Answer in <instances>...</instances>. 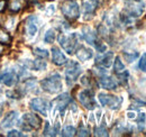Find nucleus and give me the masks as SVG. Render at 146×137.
<instances>
[{"instance_id":"nucleus-26","label":"nucleus","mask_w":146,"mask_h":137,"mask_svg":"<svg viewBox=\"0 0 146 137\" xmlns=\"http://www.w3.org/2000/svg\"><path fill=\"white\" fill-rule=\"evenodd\" d=\"M75 134H76V130H75V128L72 127V126H66L63 129V132H62V136L71 137V136H74Z\"/></svg>"},{"instance_id":"nucleus-24","label":"nucleus","mask_w":146,"mask_h":137,"mask_svg":"<svg viewBox=\"0 0 146 137\" xmlns=\"http://www.w3.org/2000/svg\"><path fill=\"white\" fill-rule=\"evenodd\" d=\"M45 68H46V63L40 60H37L33 63L31 62L29 64V68H33V70H44Z\"/></svg>"},{"instance_id":"nucleus-19","label":"nucleus","mask_w":146,"mask_h":137,"mask_svg":"<svg viewBox=\"0 0 146 137\" xmlns=\"http://www.w3.org/2000/svg\"><path fill=\"white\" fill-rule=\"evenodd\" d=\"M93 53L90 49H87L86 46H80L76 51V57L80 61H88L89 59H91Z\"/></svg>"},{"instance_id":"nucleus-15","label":"nucleus","mask_w":146,"mask_h":137,"mask_svg":"<svg viewBox=\"0 0 146 137\" xmlns=\"http://www.w3.org/2000/svg\"><path fill=\"white\" fill-rule=\"evenodd\" d=\"M98 7V0H84L83 1V14L84 16H92Z\"/></svg>"},{"instance_id":"nucleus-21","label":"nucleus","mask_w":146,"mask_h":137,"mask_svg":"<svg viewBox=\"0 0 146 137\" xmlns=\"http://www.w3.org/2000/svg\"><path fill=\"white\" fill-rule=\"evenodd\" d=\"M113 71H115V73H116V74H119V73H121V72H124V71H125V65H124V63L121 62V60H120V57H119V56H117V57H116V60H115Z\"/></svg>"},{"instance_id":"nucleus-7","label":"nucleus","mask_w":146,"mask_h":137,"mask_svg":"<svg viewBox=\"0 0 146 137\" xmlns=\"http://www.w3.org/2000/svg\"><path fill=\"white\" fill-rule=\"evenodd\" d=\"M83 38L90 44L93 45L99 52H105L106 51V45H104V43L99 42L97 38V35L94 34V32L89 27H84L83 28Z\"/></svg>"},{"instance_id":"nucleus-16","label":"nucleus","mask_w":146,"mask_h":137,"mask_svg":"<svg viewBox=\"0 0 146 137\" xmlns=\"http://www.w3.org/2000/svg\"><path fill=\"white\" fill-rule=\"evenodd\" d=\"M99 84L102 86L104 89H107V90H113L117 88V82L108 75H102L100 76L99 79Z\"/></svg>"},{"instance_id":"nucleus-10","label":"nucleus","mask_w":146,"mask_h":137,"mask_svg":"<svg viewBox=\"0 0 146 137\" xmlns=\"http://www.w3.org/2000/svg\"><path fill=\"white\" fill-rule=\"evenodd\" d=\"M31 108L37 112L42 114L43 116H47L48 109H50V103L42 98H35L31 101Z\"/></svg>"},{"instance_id":"nucleus-17","label":"nucleus","mask_w":146,"mask_h":137,"mask_svg":"<svg viewBox=\"0 0 146 137\" xmlns=\"http://www.w3.org/2000/svg\"><path fill=\"white\" fill-rule=\"evenodd\" d=\"M54 102L56 103V107H57V109L61 111V114H63L64 110H65V108L68 107V104L70 102V96H69L68 93H63V94H61L58 98L55 99Z\"/></svg>"},{"instance_id":"nucleus-1","label":"nucleus","mask_w":146,"mask_h":137,"mask_svg":"<svg viewBox=\"0 0 146 137\" xmlns=\"http://www.w3.org/2000/svg\"><path fill=\"white\" fill-rule=\"evenodd\" d=\"M40 86L43 90L48 93H57L62 90V81L58 73H53L51 76L40 81Z\"/></svg>"},{"instance_id":"nucleus-33","label":"nucleus","mask_w":146,"mask_h":137,"mask_svg":"<svg viewBox=\"0 0 146 137\" xmlns=\"http://www.w3.org/2000/svg\"><path fill=\"white\" fill-rule=\"evenodd\" d=\"M6 7H7V1L6 0H0V13H2Z\"/></svg>"},{"instance_id":"nucleus-3","label":"nucleus","mask_w":146,"mask_h":137,"mask_svg":"<svg viewBox=\"0 0 146 137\" xmlns=\"http://www.w3.org/2000/svg\"><path fill=\"white\" fill-rule=\"evenodd\" d=\"M42 120L35 114H25L20 120L18 125L24 130H32V129H38L40 127Z\"/></svg>"},{"instance_id":"nucleus-35","label":"nucleus","mask_w":146,"mask_h":137,"mask_svg":"<svg viewBox=\"0 0 146 137\" xmlns=\"http://www.w3.org/2000/svg\"><path fill=\"white\" fill-rule=\"evenodd\" d=\"M128 118H135V114L134 112H128Z\"/></svg>"},{"instance_id":"nucleus-4","label":"nucleus","mask_w":146,"mask_h":137,"mask_svg":"<svg viewBox=\"0 0 146 137\" xmlns=\"http://www.w3.org/2000/svg\"><path fill=\"white\" fill-rule=\"evenodd\" d=\"M58 42L60 45L63 47V50L69 53V54H73L75 52L78 42H79V37L76 34H70L68 36L65 35H61L58 37Z\"/></svg>"},{"instance_id":"nucleus-27","label":"nucleus","mask_w":146,"mask_h":137,"mask_svg":"<svg viewBox=\"0 0 146 137\" xmlns=\"http://www.w3.org/2000/svg\"><path fill=\"white\" fill-rule=\"evenodd\" d=\"M94 135L96 136H108V130L105 126H99L94 129Z\"/></svg>"},{"instance_id":"nucleus-9","label":"nucleus","mask_w":146,"mask_h":137,"mask_svg":"<svg viewBox=\"0 0 146 137\" xmlns=\"http://www.w3.org/2000/svg\"><path fill=\"white\" fill-rule=\"evenodd\" d=\"M79 101L81 102V104L89 109V110H93L97 106L96 100H94V97H93V93L90 90H83L79 93Z\"/></svg>"},{"instance_id":"nucleus-6","label":"nucleus","mask_w":146,"mask_h":137,"mask_svg":"<svg viewBox=\"0 0 146 137\" xmlns=\"http://www.w3.org/2000/svg\"><path fill=\"white\" fill-rule=\"evenodd\" d=\"M145 8V3L142 0H129L126 6V14L128 17H139Z\"/></svg>"},{"instance_id":"nucleus-23","label":"nucleus","mask_w":146,"mask_h":137,"mask_svg":"<svg viewBox=\"0 0 146 137\" xmlns=\"http://www.w3.org/2000/svg\"><path fill=\"white\" fill-rule=\"evenodd\" d=\"M137 126H138V130L143 132V129L146 126V114H144V112L139 114V116L137 118Z\"/></svg>"},{"instance_id":"nucleus-31","label":"nucleus","mask_w":146,"mask_h":137,"mask_svg":"<svg viewBox=\"0 0 146 137\" xmlns=\"http://www.w3.org/2000/svg\"><path fill=\"white\" fill-rule=\"evenodd\" d=\"M76 135H78V136H90V134H89L88 129L83 128L82 126L79 128V130H78V134H76Z\"/></svg>"},{"instance_id":"nucleus-36","label":"nucleus","mask_w":146,"mask_h":137,"mask_svg":"<svg viewBox=\"0 0 146 137\" xmlns=\"http://www.w3.org/2000/svg\"><path fill=\"white\" fill-rule=\"evenodd\" d=\"M2 110H3V107H2V104L0 103V116H1V114H2Z\"/></svg>"},{"instance_id":"nucleus-28","label":"nucleus","mask_w":146,"mask_h":137,"mask_svg":"<svg viewBox=\"0 0 146 137\" xmlns=\"http://www.w3.org/2000/svg\"><path fill=\"white\" fill-rule=\"evenodd\" d=\"M34 54L38 57H40V59H47L48 57V52L46 50H43V49H35Z\"/></svg>"},{"instance_id":"nucleus-25","label":"nucleus","mask_w":146,"mask_h":137,"mask_svg":"<svg viewBox=\"0 0 146 137\" xmlns=\"http://www.w3.org/2000/svg\"><path fill=\"white\" fill-rule=\"evenodd\" d=\"M55 31L54 29H48L47 32H46V34H45V37H44V41H45V43H48V44H51V43H53L55 41Z\"/></svg>"},{"instance_id":"nucleus-34","label":"nucleus","mask_w":146,"mask_h":137,"mask_svg":"<svg viewBox=\"0 0 146 137\" xmlns=\"http://www.w3.org/2000/svg\"><path fill=\"white\" fill-rule=\"evenodd\" d=\"M3 52H5V46H3V44H0V55H1Z\"/></svg>"},{"instance_id":"nucleus-13","label":"nucleus","mask_w":146,"mask_h":137,"mask_svg":"<svg viewBox=\"0 0 146 137\" xmlns=\"http://www.w3.org/2000/svg\"><path fill=\"white\" fill-rule=\"evenodd\" d=\"M0 81H1L3 84H6V86H13L17 83V81H18V76L16 75V73L9 71V72H5V73L1 74V76H0Z\"/></svg>"},{"instance_id":"nucleus-14","label":"nucleus","mask_w":146,"mask_h":137,"mask_svg":"<svg viewBox=\"0 0 146 137\" xmlns=\"http://www.w3.org/2000/svg\"><path fill=\"white\" fill-rule=\"evenodd\" d=\"M52 60H53V63L56 64V65H58V67L64 65L68 62L65 55L60 51L57 47H53L52 49Z\"/></svg>"},{"instance_id":"nucleus-12","label":"nucleus","mask_w":146,"mask_h":137,"mask_svg":"<svg viewBox=\"0 0 146 137\" xmlns=\"http://www.w3.org/2000/svg\"><path fill=\"white\" fill-rule=\"evenodd\" d=\"M38 20L35 16H29L27 18L26 23H25V28H26V32L29 37H33L35 36V34L37 33V29H38Z\"/></svg>"},{"instance_id":"nucleus-30","label":"nucleus","mask_w":146,"mask_h":137,"mask_svg":"<svg viewBox=\"0 0 146 137\" xmlns=\"http://www.w3.org/2000/svg\"><path fill=\"white\" fill-rule=\"evenodd\" d=\"M138 68H141L143 72H146V53H144L143 56L141 57L139 63H138Z\"/></svg>"},{"instance_id":"nucleus-18","label":"nucleus","mask_w":146,"mask_h":137,"mask_svg":"<svg viewBox=\"0 0 146 137\" xmlns=\"http://www.w3.org/2000/svg\"><path fill=\"white\" fill-rule=\"evenodd\" d=\"M17 117H18V114H17L16 111L8 114V115L5 117V119L2 120L1 128H9V127L14 126V125L16 124V121H17Z\"/></svg>"},{"instance_id":"nucleus-2","label":"nucleus","mask_w":146,"mask_h":137,"mask_svg":"<svg viewBox=\"0 0 146 137\" xmlns=\"http://www.w3.org/2000/svg\"><path fill=\"white\" fill-rule=\"evenodd\" d=\"M61 10L65 18L69 20H75L80 16L79 5L74 0H66L61 5Z\"/></svg>"},{"instance_id":"nucleus-11","label":"nucleus","mask_w":146,"mask_h":137,"mask_svg":"<svg viewBox=\"0 0 146 137\" xmlns=\"http://www.w3.org/2000/svg\"><path fill=\"white\" fill-rule=\"evenodd\" d=\"M112 60H113V53L112 52H106V53L97 56L96 63H97V65H99L101 68H109L112 64Z\"/></svg>"},{"instance_id":"nucleus-8","label":"nucleus","mask_w":146,"mask_h":137,"mask_svg":"<svg viewBox=\"0 0 146 137\" xmlns=\"http://www.w3.org/2000/svg\"><path fill=\"white\" fill-rule=\"evenodd\" d=\"M99 101L102 106H108L111 109H118L119 106L123 102V99L120 97L106 94V93H100L99 94Z\"/></svg>"},{"instance_id":"nucleus-29","label":"nucleus","mask_w":146,"mask_h":137,"mask_svg":"<svg viewBox=\"0 0 146 137\" xmlns=\"http://www.w3.org/2000/svg\"><path fill=\"white\" fill-rule=\"evenodd\" d=\"M124 57L128 63H131L133 61H135L138 57V53L137 52H135V53H124Z\"/></svg>"},{"instance_id":"nucleus-32","label":"nucleus","mask_w":146,"mask_h":137,"mask_svg":"<svg viewBox=\"0 0 146 137\" xmlns=\"http://www.w3.org/2000/svg\"><path fill=\"white\" fill-rule=\"evenodd\" d=\"M13 136H18V137H21L24 136L21 133H19L18 130H11V132H9L8 133V137H13Z\"/></svg>"},{"instance_id":"nucleus-5","label":"nucleus","mask_w":146,"mask_h":137,"mask_svg":"<svg viewBox=\"0 0 146 137\" xmlns=\"http://www.w3.org/2000/svg\"><path fill=\"white\" fill-rule=\"evenodd\" d=\"M82 68L79 65V63L70 61L68 63V67L65 70V78H66V83L69 86H72L73 83L76 81V79L79 78V75L81 74Z\"/></svg>"},{"instance_id":"nucleus-22","label":"nucleus","mask_w":146,"mask_h":137,"mask_svg":"<svg viewBox=\"0 0 146 137\" xmlns=\"http://www.w3.org/2000/svg\"><path fill=\"white\" fill-rule=\"evenodd\" d=\"M11 37L3 28H0V44H10Z\"/></svg>"},{"instance_id":"nucleus-20","label":"nucleus","mask_w":146,"mask_h":137,"mask_svg":"<svg viewBox=\"0 0 146 137\" xmlns=\"http://www.w3.org/2000/svg\"><path fill=\"white\" fill-rule=\"evenodd\" d=\"M24 1L23 0H10L9 1V10L11 13H18L19 10L23 8Z\"/></svg>"}]
</instances>
